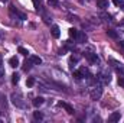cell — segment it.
I'll list each match as a JSON object with an SVG mask.
<instances>
[{
	"mask_svg": "<svg viewBox=\"0 0 124 123\" xmlns=\"http://www.w3.org/2000/svg\"><path fill=\"white\" fill-rule=\"evenodd\" d=\"M12 83H13V84H17V83H19V74L15 72V74L12 75Z\"/></svg>",
	"mask_w": 124,
	"mask_h": 123,
	"instance_id": "19",
	"label": "cell"
},
{
	"mask_svg": "<svg viewBox=\"0 0 124 123\" xmlns=\"http://www.w3.org/2000/svg\"><path fill=\"white\" fill-rule=\"evenodd\" d=\"M118 84L121 87H124V77H118Z\"/></svg>",
	"mask_w": 124,
	"mask_h": 123,
	"instance_id": "24",
	"label": "cell"
},
{
	"mask_svg": "<svg viewBox=\"0 0 124 123\" xmlns=\"http://www.w3.org/2000/svg\"><path fill=\"white\" fill-rule=\"evenodd\" d=\"M31 61L33 62L35 65H40V64H42V58H40V57H36V55H32Z\"/></svg>",
	"mask_w": 124,
	"mask_h": 123,
	"instance_id": "11",
	"label": "cell"
},
{
	"mask_svg": "<svg viewBox=\"0 0 124 123\" xmlns=\"http://www.w3.org/2000/svg\"><path fill=\"white\" fill-rule=\"evenodd\" d=\"M0 1H7V0H0Z\"/></svg>",
	"mask_w": 124,
	"mask_h": 123,
	"instance_id": "29",
	"label": "cell"
},
{
	"mask_svg": "<svg viewBox=\"0 0 124 123\" xmlns=\"http://www.w3.org/2000/svg\"><path fill=\"white\" fill-rule=\"evenodd\" d=\"M48 3H49L52 7H58V6H59V1H58V0H48Z\"/></svg>",
	"mask_w": 124,
	"mask_h": 123,
	"instance_id": "21",
	"label": "cell"
},
{
	"mask_svg": "<svg viewBox=\"0 0 124 123\" xmlns=\"http://www.w3.org/2000/svg\"><path fill=\"white\" fill-rule=\"evenodd\" d=\"M113 1H114V4H116L117 7H120V9L124 10V0H113Z\"/></svg>",
	"mask_w": 124,
	"mask_h": 123,
	"instance_id": "16",
	"label": "cell"
},
{
	"mask_svg": "<svg viewBox=\"0 0 124 123\" xmlns=\"http://www.w3.org/2000/svg\"><path fill=\"white\" fill-rule=\"evenodd\" d=\"M121 119V114H120V112H114V113H111L110 114V117H108V122L114 123V122H118Z\"/></svg>",
	"mask_w": 124,
	"mask_h": 123,
	"instance_id": "3",
	"label": "cell"
},
{
	"mask_svg": "<svg viewBox=\"0 0 124 123\" xmlns=\"http://www.w3.org/2000/svg\"><path fill=\"white\" fill-rule=\"evenodd\" d=\"M118 44H120V48H121V49H124V39H123V41H120Z\"/></svg>",
	"mask_w": 124,
	"mask_h": 123,
	"instance_id": "26",
	"label": "cell"
},
{
	"mask_svg": "<svg viewBox=\"0 0 124 123\" xmlns=\"http://www.w3.org/2000/svg\"><path fill=\"white\" fill-rule=\"evenodd\" d=\"M33 84H35V78H33V77H29L28 81H26V86H28V87H32Z\"/></svg>",
	"mask_w": 124,
	"mask_h": 123,
	"instance_id": "22",
	"label": "cell"
},
{
	"mask_svg": "<svg viewBox=\"0 0 124 123\" xmlns=\"http://www.w3.org/2000/svg\"><path fill=\"white\" fill-rule=\"evenodd\" d=\"M101 94H102V88H101V87H95V88H93L91 93H90V96H91L93 100H100V98H101Z\"/></svg>",
	"mask_w": 124,
	"mask_h": 123,
	"instance_id": "1",
	"label": "cell"
},
{
	"mask_svg": "<svg viewBox=\"0 0 124 123\" xmlns=\"http://www.w3.org/2000/svg\"><path fill=\"white\" fill-rule=\"evenodd\" d=\"M9 64H10V67L16 68V67L19 65V60H17V57H12V58L9 60Z\"/></svg>",
	"mask_w": 124,
	"mask_h": 123,
	"instance_id": "10",
	"label": "cell"
},
{
	"mask_svg": "<svg viewBox=\"0 0 124 123\" xmlns=\"http://www.w3.org/2000/svg\"><path fill=\"white\" fill-rule=\"evenodd\" d=\"M97 6L100 9H107L108 7V1L107 0H97Z\"/></svg>",
	"mask_w": 124,
	"mask_h": 123,
	"instance_id": "9",
	"label": "cell"
},
{
	"mask_svg": "<svg viewBox=\"0 0 124 123\" xmlns=\"http://www.w3.org/2000/svg\"><path fill=\"white\" fill-rule=\"evenodd\" d=\"M111 62L114 64V67H116V71H117L118 74L124 75V67H123V64H120V62H116L114 60H111Z\"/></svg>",
	"mask_w": 124,
	"mask_h": 123,
	"instance_id": "5",
	"label": "cell"
},
{
	"mask_svg": "<svg viewBox=\"0 0 124 123\" xmlns=\"http://www.w3.org/2000/svg\"><path fill=\"white\" fill-rule=\"evenodd\" d=\"M19 54H22V55H28V54H29V51H28V49H25L23 46H20V48H19Z\"/></svg>",
	"mask_w": 124,
	"mask_h": 123,
	"instance_id": "23",
	"label": "cell"
},
{
	"mask_svg": "<svg viewBox=\"0 0 124 123\" xmlns=\"http://www.w3.org/2000/svg\"><path fill=\"white\" fill-rule=\"evenodd\" d=\"M68 33H69V36H71V38H74V39H75V38H77V33H78V31H77L75 28H71V29L68 31Z\"/></svg>",
	"mask_w": 124,
	"mask_h": 123,
	"instance_id": "15",
	"label": "cell"
},
{
	"mask_svg": "<svg viewBox=\"0 0 124 123\" xmlns=\"http://www.w3.org/2000/svg\"><path fill=\"white\" fill-rule=\"evenodd\" d=\"M32 64H33V62H32L31 60H26V61L23 62V71H29L32 68Z\"/></svg>",
	"mask_w": 124,
	"mask_h": 123,
	"instance_id": "12",
	"label": "cell"
},
{
	"mask_svg": "<svg viewBox=\"0 0 124 123\" xmlns=\"http://www.w3.org/2000/svg\"><path fill=\"white\" fill-rule=\"evenodd\" d=\"M59 106H61V107H63V109H65L69 114H74V109H72L69 104H66V103H63V101H59Z\"/></svg>",
	"mask_w": 124,
	"mask_h": 123,
	"instance_id": "8",
	"label": "cell"
},
{
	"mask_svg": "<svg viewBox=\"0 0 124 123\" xmlns=\"http://www.w3.org/2000/svg\"><path fill=\"white\" fill-rule=\"evenodd\" d=\"M79 71H81V74H82L84 77H87V78H90V77H93V75L90 74V71H88V68H84V67H82V68H81Z\"/></svg>",
	"mask_w": 124,
	"mask_h": 123,
	"instance_id": "13",
	"label": "cell"
},
{
	"mask_svg": "<svg viewBox=\"0 0 124 123\" xmlns=\"http://www.w3.org/2000/svg\"><path fill=\"white\" fill-rule=\"evenodd\" d=\"M1 60H3V57H1V54H0V65H1Z\"/></svg>",
	"mask_w": 124,
	"mask_h": 123,
	"instance_id": "28",
	"label": "cell"
},
{
	"mask_svg": "<svg viewBox=\"0 0 124 123\" xmlns=\"http://www.w3.org/2000/svg\"><path fill=\"white\" fill-rule=\"evenodd\" d=\"M33 117H35V120H42L43 119V114L40 112H35L33 113Z\"/></svg>",
	"mask_w": 124,
	"mask_h": 123,
	"instance_id": "17",
	"label": "cell"
},
{
	"mask_svg": "<svg viewBox=\"0 0 124 123\" xmlns=\"http://www.w3.org/2000/svg\"><path fill=\"white\" fill-rule=\"evenodd\" d=\"M74 77H75V80H82L84 78V75L81 74V71H74Z\"/></svg>",
	"mask_w": 124,
	"mask_h": 123,
	"instance_id": "18",
	"label": "cell"
},
{
	"mask_svg": "<svg viewBox=\"0 0 124 123\" xmlns=\"http://www.w3.org/2000/svg\"><path fill=\"white\" fill-rule=\"evenodd\" d=\"M75 41H77V42H79V44H84V42L87 41V35H85V33H84L82 31H78Z\"/></svg>",
	"mask_w": 124,
	"mask_h": 123,
	"instance_id": "4",
	"label": "cell"
},
{
	"mask_svg": "<svg viewBox=\"0 0 124 123\" xmlns=\"http://www.w3.org/2000/svg\"><path fill=\"white\" fill-rule=\"evenodd\" d=\"M107 33H108V36H110V38H114V39H116V38L118 36V35H117V32H116V31H113V29L107 31Z\"/></svg>",
	"mask_w": 124,
	"mask_h": 123,
	"instance_id": "20",
	"label": "cell"
},
{
	"mask_svg": "<svg viewBox=\"0 0 124 123\" xmlns=\"http://www.w3.org/2000/svg\"><path fill=\"white\" fill-rule=\"evenodd\" d=\"M51 31H52V36H54V38H59V36H61V29H59V26L54 25V26L51 28Z\"/></svg>",
	"mask_w": 124,
	"mask_h": 123,
	"instance_id": "6",
	"label": "cell"
},
{
	"mask_svg": "<svg viewBox=\"0 0 124 123\" xmlns=\"http://www.w3.org/2000/svg\"><path fill=\"white\" fill-rule=\"evenodd\" d=\"M78 61H79V58H78V57H74V55H72V57L69 58V67H71V68H74V64H77Z\"/></svg>",
	"mask_w": 124,
	"mask_h": 123,
	"instance_id": "14",
	"label": "cell"
},
{
	"mask_svg": "<svg viewBox=\"0 0 124 123\" xmlns=\"http://www.w3.org/2000/svg\"><path fill=\"white\" fill-rule=\"evenodd\" d=\"M33 3H35V6H36V9L39 10V4H38V0H33Z\"/></svg>",
	"mask_w": 124,
	"mask_h": 123,
	"instance_id": "27",
	"label": "cell"
},
{
	"mask_svg": "<svg viewBox=\"0 0 124 123\" xmlns=\"http://www.w3.org/2000/svg\"><path fill=\"white\" fill-rule=\"evenodd\" d=\"M84 57L91 62V64L98 62V57H97V54H93V52H85V54H84Z\"/></svg>",
	"mask_w": 124,
	"mask_h": 123,
	"instance_id": "2",
	"label": "cell"
},
{
	"mask_svg": "<svg viewBox=\"0 0 124 123\" xmlns=\"http://www.w3.org/2000/svg\"><path fill=\"white\" fill-rule=\"evenodd\" d=\"M43 101H45V98H43V97H35L32 103H33V106H35V107H39V106H42V104H43Z\"/></svg>",
	"mask_w": 124,
	"mask_h": 123,
	"instance_id": "7",
	"label": "cell"
},
{
	"mask_svg": "<svg viewBox=\"0 0 124 123\" xmlns=\"http://www.w3.org/2000/svg\"><path fill=\"white\" fill-rule=\"evenodd\" d=\"M4 75V70L1 68V65H0V77H3Z\"/></svg>",
	"mask_w": 124,
	"mask_h": 123,
	"instance_id": "25",
	"label": "cell"
}]
</instances>
